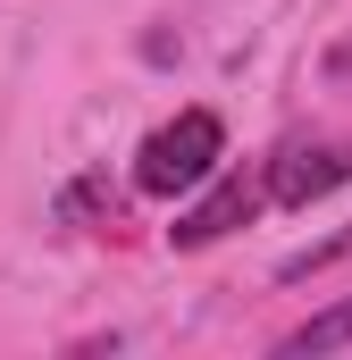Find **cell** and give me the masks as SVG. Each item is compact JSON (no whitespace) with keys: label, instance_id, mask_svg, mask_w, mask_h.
I'll use <instances>...</instances> for the list:
<instances>
[{"label":"cell","instance_id":"6da1fadb","mask_svg":"<svg viewBox=\"0 0 352 360\" xmlns=\"http://www.w3.org/2000/svg\"><path fill=\"white\" fill-rule=\"evenodd\" d=\"M218 160H227L218 109H176V126H160V134L134 151V184H143L151 201H176V193H193V184L218 176Z\"/></svg>","mask_w":352,"mask_h":360},{"label":"cell","instance_id":"7a4b0ae2","mask_svg":"<svg viewBox=\"0 0 352 360\" xmlns=\"http://www.w3.org/2000/svg\"><path fill=\"white\" fill-rule=\"evenodd\" d=\"M336 184H352V134H310L268 160V201H285V210H310Z\"/></svg>","mask_w":352,"mask_h":360},{"label":"cell","instance_id":"3957f363","mask_svg":"<svg viewBox=\"0 0 352 360\" xmlns=\"http://www.w3.org/2000/svg\"><path fill=\"white\" fill-rule=\"evenodd\" d=\"M252 210H260V193H252V184H244V176H218L201 201H193V210H176L168 243H176V252H201V243H218L227 226H244Z\"/></svg>","mask_w":352,"mask_h":360},{"label":"cell","instance_id":"277c9868","mask_svg":"<svg viewBox=\"0 0 352 360\" xmlns=\"http://www.w3.org/2000/svg\"><path fill=\"white\" fill-rule=\"evenodd\" d=\"M344 344H352V302H336V310L302 319V327H294L277 352H285V360H310V352H344Z\"/></svg>","mask_w":352,"mask_h":360}]
</instances>
